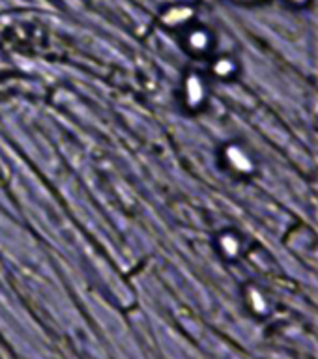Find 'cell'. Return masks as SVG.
Returning a JSON list of instances; mask_svg holds the SVG:
<instances>
[{
  "instance_id": "6da1fadb",
  "label": "cell",
  "mask_w": 318,
  "mask_h": 359,
  "mask_svg": "<svg viewBox=\"0 0 318 359\" xmlns=\"http://www.w3.org/2000/svg\"><path fill=\"white\" fill-rule=\"evenodd\" d=\"M210 45H212V39H210V34L206 30H195L187 36V47H190L193 53H206L210 50Z\"/></svg>"
},
{
  "instance_id": "7a4b0ae2",
  "label": "cell",
  "mask_w": 318,
  "mask_h": 359,
  "mask_svg": "<svg viewBox=\"0 0 318 359\" xmlns=\"http://www.w3.org/2000/svg\"><path fill=\"white\" fill-rule=\"evenodd\" d=\"M191 13H193V11H191L190 8H174V10L165 13L163 21L167 22V25H171V27H174V25H180V22L187 21L191 17Z\"/></svg>"
},
{
  "instance_id": "3957f363",
  "label": "cell",
  "mask_w": 318,
  "mask_h": 359,
  "mask_svg": "<svg viewBox=\"0 0 318 359\" xmlns=\"http://www.w3.org/2000/svg\"><path fill=\"white\" fill-rule=\"evenodd\" d=\"M230 154H232V163H234V167L238 170H241V172H251L253 161L244 151L238 150V148H230Z\"/></svg>"
},
{
  "instance_id": "277c9868",
  "label": "cell",
  "mask_w": 318,
  "mask_h": 359,
  "mask_svg": "<svg viewBox=\"0 0 318 359\" xmlns=\"http://www.w3.org/2000/svg\"><path fill=\"white\" fill-rule=\"evenodd\" d=\"M213 69H216V73H218L219 77H230V75L236 72V64L232 60H229V58H221V60L213 66Z\"/></svg>"
},
{
  "instance_id": "5b68a950",
  "label": "cell",
  "mask_w": 318,
  "mask_h": 359,
  "mask_svg": "<svg viewBox=\"0 0 318 359\" xmlns=\"http://www.w3.org/2000/svg\"><path fill=\"white\" fill-rule=\"evenodd\" d=\"M221 243H223V251L227 252L229 257H236L238 251H240V240H238L236 236H225L223 240H221Z\"/></svg>"
},
{
  "instance_id": "8992f818",
  "label": "cell",
  "mask_w": 318,
  "mask_h": 359,
  "mask_svg": "<svg viewBox=\"0 0 318 359\" xmlns=\"http://www.w3.org/2000/svg\"><path fill=\"white\" fill-rule=\"evenodd\" d=\"M289 2H292V4H305L307 0H289Z\"/></svg>"
},
{
  "instance_id": "52a82bcc",
  "label": "cell",
  "mask_w": 318,
  "mask_h": 359,
  "mask_svg": "<svg viewBox=\"0 0 318 359\" xmlns=\"http://www.w3.org/2000/svg\"><path fill=\"white\" fill-rule=\"evenodd\" d=\"M241 2H247V0H241Z\"/></svg>"
}]
</instances>
